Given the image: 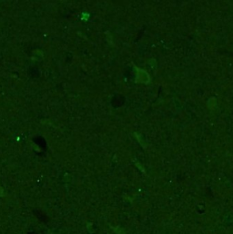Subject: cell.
<instances>
[{"mask_svg": "<svg viewBox=\"0 0 233 234\" xmlns=\"http://www.w3.org/2000/svg\"><path fill=\"white\" fill-rule=\"evenodd\" d=\"M3 193H4V192H3V189H2V188L0 187V197H1L2 195H3Z\"/></svg>", "mask_w": 233, "mask_h": 234, "instance_id": "1", "label": "cell"}]
</instances>
